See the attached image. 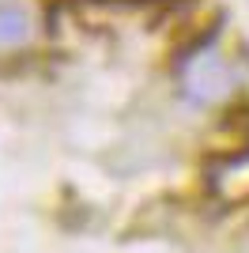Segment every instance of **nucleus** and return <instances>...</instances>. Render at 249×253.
I'll return each mask as SVG.
<instances>
[{"label": "nucleus", "instance_id": "obj_1", "mask_svg": "<svg viewBox=\"0 0 249 253\" xmlns=\"http://www.w3.org/2000/svg\"><path fill=\"white\" fill-rule=\"evenodd\" d=\"M27 34H31V27H27V15H23V11H15V8H0V49L19 45Z\"/></svg>", "mask_w": 249, "mask_h": 253}]
</instances>
